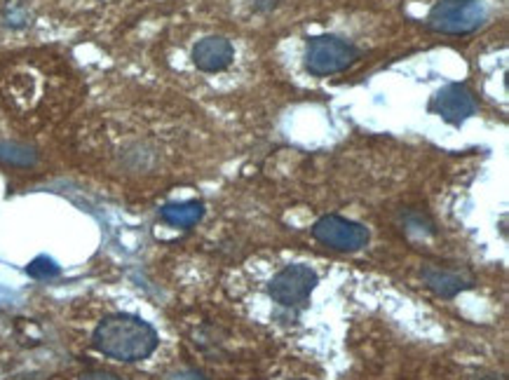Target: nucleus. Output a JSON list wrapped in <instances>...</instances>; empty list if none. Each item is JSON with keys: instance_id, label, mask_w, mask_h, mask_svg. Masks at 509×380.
Wrapping results in <instances>:
<instances>
[{"instance_id": "1", "label": "nucleus", "mask_w": 509, "mask_h": 380, "mask_svg": "<svg viewBox=\"0 0 509 380\" xmlns=\"http://www.w3.org/2000/svg\"><path fill=\"white\" fill-rule=\"evenodd\" d=\"M92 343L106 357L120 362H139L153 355L158 347V334L143 319L132 315H113L96 326Z\"/></svg>"}, {"instance_id": "2", "label": "nucleus", "mask_w": 509, "mask_h": 380, "mask_svg": "<svg viewBox=\"0 0 509 380\" xmlns=\"http://www.w3.org/2000/svg\"><path fill=\"white\" fill-rule=\"evenodd\" d=\"M486 19V5L481 0H439L427 15V26L436 34H472Z\"/></svg>"}, {"instance_id": "3", "label": "nucleus", "mask_w": 509, "mask_h": 380, "mask_svg": "<svg viewBox=\"0 0 509 380\" xmlns=\"http://www.w3.org/2000/svg\"><path fill=\"white\" fill-rule=\"evenodd\" d=\"M359 59V50L338 35H315L308 40L306 69L312 75H334L350 69Z\"/></svg>"}, {"instance_id": "4", "label": "nucleus", "mask_w": 509, "mask_h": 380, "mask_svg": "<svg viewBox=\"0 0 509 380\" xmlns=\"http://www.w3.org/2000/svg\"><path fill=\"white\" fill-rule=\"evenodd\" d=\"M318 287V273L308 266H287L279 270L270 282L272 301L284 307H296L310 298L312 289Z\"/></svg>"}, {"instance_id": "5", "label": "nucleus", "mask_w": 509, "mask_h": 380, "mask_svg": "<svg viewBox=\"0 0 509 380\" xmlns=\"http://www.w3.org/2000/svg\"><path fill=\"white\" fill-rule=\"evenodd\" d=\"M312 238L338 251H357L367 247L368 230L362 223L347 221L343 216H324L312 226Z\"/></svg>"}, {"instance_id": "6", "label": "nucleus", "mask_w": 509, "mask_h": 380, "mask_svg": "<svg viewBox=\"0 0 509 380\" xmlns=\"http://www.w3.org/2000/svg\"><path fill=\"white\" fill-rule=\"evenodd\" d=\"M432 111L451 125H460L470 115H475L476 102L465 85H446L432 102Z\"/></svg>"}, {"instance_id": "7", "label": "nucleus", "mask_w": 509, "mask_h": 380, "mask_svg": "<svg viewBox=\"0 0 509 380\" xmlns=\"http://www.w3.org/2000/svg\"><path fill=\"white\" fill-rule=\"evenodd\" d=\"M235 50H232L230 40L221 38V35H210L202 38L198 45L192 47V62L204 73H219L230 66Z\"/></svg>"}, {"instance_id": "8", "label": "nucleus", "mask_w": 509, "mask_h": 380, "mask_svg": "<svg viewBox=\"0 0 509 380\" xmlns=\"http://www.w3.org/2000/svg\"><path fill=\"white\" fill-rule=\"evenodd\" d=\"M164 221H170L171 226L188 228L202 219V205L198 202H183V205H170L162 209Z\"/></svg>"}, {"instance_id": "9", "label": "nucleus", "mask_w": 509, "mask_h": 380, "mask_svg": "<svg viewBox=\"0 0 509 380\" xmlns=\"http://www.w3.org/2000/svg\"><path fill=\"white\" fill-rule=\"evenodd\" d=\"M425 279H427V284H430L436 294L442 296H455L460 289L467 287L460 275L446 273V270H427V273H425Z\"/></svg>"}, {"instance_id": "10", "label": "nucleus", "mask_w": 509, "mask_h": 380, "mask_svg": "<svg viewBox=\"0 0 509 380\" xmlns=\"http://www.w3.org/2000/svg\"><path fill=\"white\" fill-rule=\"evenodd\" d=\"M0 155L7 160H15V162H29L31 155L26 153V148H19V146H0Z\"/></svg>"}, {"instance_id": "11", "label": "nucleus", "mask_w": 509, "mask_h": 380, "mask_svg": "<svg viewBox=\"0 0 509 380\" xmlns=\"http://www.w3.org/2000/svg\"><path fill=\"white\" fill-rule=\"evenodd\" d=\"M80 380H125V378H120V375H113V374H103V371H90V374L80 375Z\"/></svg>"}]
</instances>
